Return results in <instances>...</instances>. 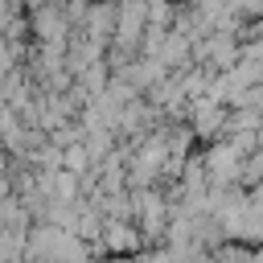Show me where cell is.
Listing matches in <instances>:
<instances>
[{
	"mask_svg": "<svg viewBox=\"0 0 263 263\" xmlns=\"http://www.w3.org/2000/svg\"><path fill=\"white\" fill-rule=\"evenodd\" d=\"M251 263H263V247H255V255H251Z\"/></svg>",
	"mask_w": 263,
	"mask_h": 263,
	"instance_id": "9",
	"label": "cell"
},
{
	"mask_svg": "<svg viewBox=\"0 0 263 263\" xmlns=\"http://www.w3.org/2000/svg\"><path fill=\"white\" fill-rule=\"evenodd\" d=\"M25 247H29V230L0 226V263H25Z\"/></svg>",
	"mask_w": 263,
	"mask_h": 263,
	"instance_id": "3",
	"label": "cell"
},
{
	"mask_svg": "<svg viewBox=\"0 0 263 263\" xmlns=\"http://www.w3.org/2000/svg\"><path fill=\"white\" fill-rule=\"evenodd\" d=\"M259 177H263V156H255L247 168H242V181H251V185H259Z\"/></svg>",
	"mask_w": 263,
	"mask_h": 263,
	"instance_id": "5",
	"label": "cell"
},
{
	"mask_svg": "<svg viewBox=\"0 0 263 263\" xmlns=\"http://www.w3.org/2000/svg\"><path fill=\"white\" fill-rule=\"evenodd\" d=\"M136 197H140L136 226L144 234V247H164V234H168V222H173V205L160 193H136Z\"/></svg>",
	"mask_w": 263,
	"mask_h": 263,
	"instance_id": "1",
	"label": "cell"
},
{
	"mask_svg": "<svg viewBox=\"0 0 263 263\" xmlns=\"http://www.w3.org/2000/svg\"><path fill=\"white\" fill-rule=\"evenodd\" d=\"M8 197V177H4V168H0V201Z\"/></svg>",
	"mask_w": 263,
	"mask_h": 263,
	"instance_id": "8",
	"label": "cell"
},
{
	"mask_svg": "<svg viewBox=\"0 0 263 263\" xmlns=\"http://www.w3.org/2000/svg\"><path fill=\"white\" fill-rule=\"evenodd\" d=\"M103 251H107V255H140V251H144L140 226H136V222H115V218H107V226H103Z\"/></svg>",
	"mask_w": 263,
	"mask_h": 263,
	"instance_id": "2",
	"label": "cell"
},
{
	"mask_svg": "<svg viewBox=\"0 0 263 263\" xmlns=\"http://www.w3.org/2000/svg\"><path fill=\"white\" fill-rule=\"evenodd\" d=\"M251 205H255V210H263V181L255 185V193H251Z\"/></svg>",
	"mask_w": 263,
	"mask_h": 263,
	"instance_id": "6",
	"label": "cell"
},
{
	"mask_svg": "<svg viewBox=\"0 0 263 263\" xmlns=\"http://www.w3.org/2000/svg\"><path fill=\"white\" fill-rule=\"evenodd\" d=\"M210 177H214V185H230L242 168H238V156L234 152H226V148H218L214 156H210V168H205Z\"/></svg>",
	"mask_w": 263,
	"mask_h": 263,
	"instance_id": "4",
	"label": "cell"
},
{
	"mask_svg": "<svg viewBox=\"0 0 263 263\" xmlns=\"http://www.w3.org/2000/svg\"><path fill=\"white\" fill-rule=\"evenodd\" d=\"M107 263H140V259H136V255H111Z\"/></svg>",
	"mask_w": 263,
	"mask_h": 263,
	"instance_id": "7",
	"label": "cell"
}]
</instances>
